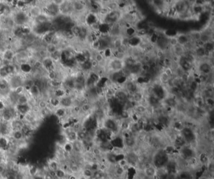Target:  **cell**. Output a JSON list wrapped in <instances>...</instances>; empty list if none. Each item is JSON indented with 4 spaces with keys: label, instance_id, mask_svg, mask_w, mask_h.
<instances>
[{
    "label": "cell",
    "instance_id": "obj_45",
    "mask_svg": "<svg viewBox=\"0 0 214 179\" xmlns=\"http://www.w3.org/2000/svg\"><path fill=\"white\" fill-rule=\"evenodd\" d=\"M146 174L148 177H153L155 174V171L154 170L153 166H151L149 168H145Z\"/></svg>",
    "mask_w": 214,
    "mask_h": 179
},
{
    "label": "cell",
    "instance_id": "obj_42",
    "mask_svg": "<svg viewBox=\"0 0 214 179\" xmlns=\"http://www.w3.org/2000/svg\"><path fill=\"white\" fill-rule=\"evenodd\" d=\"M170 77L168 75H167L164 71L162 73L161 75V77H160V80L163 83H168L170 80Z\"/></svg>",
    "mask_w": 214,
    "mask_h": 179
},
{
    "label": "cell",
    "instance_id": "obj_33",
    "mask_svg": "<svg viewBox=\"0 0 214 179\" xmlns=\"http://www.w3.org/2000/svg\"><path fill=\"white\" fill-rule=\"evenodd\" d=\"M140 42H141L140 38L137 37H133L132 38H128V43L133 47H136L138 45V44L140 43Z\"/></svg>",
    "mask_w": 214,
    "mask_h": 179
},
{
    "label": "cell",
    "instance_id": "obj_7",
    "mask_svg": "<svg viewBox=\"0 0 214 179\" xmlns=\"http://www.w3.org/2000/svg\"><path fill=\"white\" fill-rule=\"evenodd\" d=\"M14 108L16 111H17L20 115V116L23 117L25 115L30 112L32 106L28 103V104H16L14 106Z\"/></svg>",
    "mask_w": 214,
    "mask_h": 179
},
{
    "label": "cell",
    "instance_id": "obj_19",
    "mask_svg": "<svg viewBox=\"0 0 214 179\" xmlns=\"http://www.w3.org/2000/svg\"><path fill=\"white\" fill-rule=\"evenodd\" d=\"M53 97H55L57 98H59V99H60V98H63L64 97L67 95L65 90L60 87L55 88L54 90H53Z\"/></svg>",
    "mask_w": 214,
    "mask_h": 179
},
{
    "label": "cell",
    "instance_id": "obj_39",
    "mask_svg": "<svg viewBox=\"0 0 214 179\" xmlns=\"http://www.w3.org/2000/svg\"><path fill=\"white\" fill-rule=\"evenodd\" d=\"M31 64H32V65L33 66V68L36 70H39L43 68L42 61H40V60H35L33 63H31Z\"/></svg>",
    "mask_w": 214,
    "mask_h": 179
},
{
    "label": "cell",
    "instance_id": "obj_31",
    "mask_svg": "<svg viewBox=\"0 0 214 179\" xmlns=\"http://www.w3.org/2000/svg\"><path fill=\"white\" fill-rule=\"evenodd\" d=\"M55 172L57 179H62L67 177V174L65 170L61 167L58 169Z\"/></svg>",
    "mask_w": 214,
    "mask_h": 179
},
{
    "label": "cell",
    "instance_id": "obj_47",
    "mask_svg": "<svg viewBox=\"0 0 214 179\" xmlns=\"http://www.w3.org/2000/svg\"><path fill=\"white\" fill-rule=\"evenodd\" d=\"M26 6L25 1H18L16 8L20 10H23V8Z\"/></svg>",
    "mask_w": 214,
    "mask_h": 179
},
{
    "label": "cell",
    "instance_id": "obj_1",
    "mask_svg": "<svg viewBox=\"0 0 214 179\" xmlns=\"http://www.w3.org/2000/svg\"><path fill=\"white\" fill-rule=\"evenodd\" d=\"M15 110L14 106L8 105L6 108L0 112V118L1 122L9 123L15 118Z\"/></svg>",
    "mask_w": 214,
    "mask_h": 179
},
{
    "label": "cell",
    "instance_id": "obj_20",
    "mask_svg": "<svg viewBox=\"0 0 214 179\" xmlns=\"http://www.w3.org/2000/svg\"><path fill=\"white\" fill-rule=\"evenodd\" d=\"M55 35L54 32H53L52 31H49V32L43 35V42L46 44V45L47 44L52 43Z\"/></svg>",
    "mask_w": 214,
    "mask_h": 179
},
{
    "label": "cell",
    "instance_id": "obj_48",
    "mask_svg": "<svg viewBox=\"0 0 214 179\" xmlns=\"http://www.w3.org/2000/svg\"><path fill=\"white\" fill-rule=\"evenodd\" d=\"M136 110L137 112H139L140 113H143L146 112L147 109H146V107H145L144 105H139L136 107Z\"/></svg>",
    "mask_w": 214,
    "mask_h": 179
},
{
    "label": "cell",
    "instance_id": "obj_35",
    "mask_svg": "<svg viewBox=\"0 0 214 179\" xmlns=\"http://www.w3.org/2000/svg\"><path fill=\"white\" fill-rule=\"evenodd\" d=\"M195 53L197 56L199 58H203L207 55V52L206 50H205L203 47H198L195 50Z\"/></svg>",
    "mask_w": 214,
    "mask_h": 179
},
{
    "label": "cell",
    "instance_id": "obj_23",
    "mask_svg": "<svg viewBox=\"0 0 214 179\" xmlns=\"http://www.w3.org/2000/svg\"><path fill=\"white\" fill-rule=\"evenodd\" d=\"M97 22L96 15L94 13H90L86 17V23L87 25L90 26L92 24Z\"/></svg>",
    "mask_w": 214,
    "mask_h": 179
},
{
    "label": "cell",
    "instance_id": "obj_8",
    "mask_svg": "<svg viewBox=\"0 0 214 179\" xmlns=\"http://www.w3.org/2000/svg\"><path fill=\"white\" fill-rule=\"evenodd\" d=\"M9 125L11 129V130H21V129L25 126V122L23 120L20 118H16L12 120L10 122H9Z\"/></svg>",
    "mask_w": 214,
    "mask_h": 179
},
{
    "label": "cell",
    "instance_id": "obj_17",
    "mask_svg": "<svg viewBox=\"0 0 214 179\" xmlns=\"http://www.w3.org/2000/svg\"><path fill=\"white\" fill-rule=\"evenodd\" d=\"M9 144H10L9 137L0 135V151L5 152Z\"/></svg>",
    "mask_w": 214,
    "mask_h": 179
},
{
    "label": "cell",
    "instance_id": "obj_52",
    "mask_svg": "<svg viewBox=\"0 0 214 179\" xmlns=\"http://www.w3.org/2000/svg\"><path fill=\"white\" fill-rule=\"evenodd\" d=\"M167 104L168 105H170V106L175 105V104H176L175 100H174L173 98H168L167 99Z\"/></svg>",
    "mask_w": 214,
    "mask_h": 179
},
{
    "label": "cell",
    "instance_id": "obj_9",
    "mask_svg": "<svg viewBox=\"0 0 214 179\" xmlns=\"http://www.w3.org/2000/svg\"><path fill=\"white\" fill-rule=\"evenodd\" d=\"M42 63L43 68L45 69L48 72L50 71L55 70V62L53 61V60L49 56L43 58L42 60Z\"/></svg>",
    "mask_w": 214,
    "mask_h": 179
},
{
    "label": "cell",
    "instance_id": "obj_46",
    "mask_svg": "<svg viewBox=\"0 0 214 179\" xmlns=\"http://www.w3.org/2000/svg\"><path fill=\"white\" fill-rule=\"evenodd\" d=\"M168 39V44H170L172 47H175L177 45V44H178L177 38L175 37L169 38Z\"/></svg>",
    "mask_w": 214,
    "mask_h": 179
},
{
    "label": "cell",
    "instance_id": "obj_51",
    "mask_svg": "<svg viewBox=\"0 0 214 179\" xmlns=\"http://www.w3.org/2000/svg\"><path fill=\"white\" fill-rule=\"evenodd\" d=\"M8 105L6 104V103L4 102L1 98H0V112H1V111H3L4 109L6 108V106H7Z\"/></svg>",
    "mask_w": 214,
    "mask_h": 179
},
{
    "label": "cell",
    "instance_id": "obj_6",
    "mask_svg": "<svg viewBox=\"0 0 214 179\" xmlns=\"http://www.w3.org/2000/svg\"><path fill=\"white\" fill-rule=\"evenodd\" d=\"M44 8L45 9V15L48 17L57 16L59 14V7L53 4L52 1L47 3Z\"/></svg>",
    "mask_w": 214,
    "mask_h": 179
},
{
    "label": "cell",
    "instance_id": "obj_34",
    "mask_svg": "<svg viewBox=\"0 0 214 179\" xmlns=\"http://www.w3.org/2000/svg\"><path fill=\"white\" fill-rule=\"evenodd\" d=\"M81 173L82 174V175L86 177L87 178H90L92 177H94V172L92 171L91 169L89 168H84L82 171H81Z\"/></svg>",
    "mask_w": 214,
    "mask_h": 179
},
{
    "label": "cell",
    "instance_id": "obj_18",
    "mask_svg": "<svg viewBox=\"0 0 214 179\" xmlns=\"http://www.w3.org/2000/svg\"><path fill=\"white\" fill-rule=\"evenodd\" d=\"M28 92L30 93V95L32 96V98H35V99L41 95L40 88H39L37 85L35 84H33V85L30 87V90Z\"/></svg>",
    "mask_w": 214,
    "mask_h": 179
},
{
    "label": "cell",
    "instance_id": "obj_22",
    "mask_svg": "<svg viewBox=\"0 0 214 179\" xmlns=\"http://www.w3.org/2000/svg\"><path fill=\"white\" fill-rule=\"evenodd\" d=\"M69 170L71 173L77 174L81 173V168L77 163H72L69 164Z\"/></svg>",
    "mask_w": 214,
    "mask_h": 179
},
{
    "label": "cell",
    "instance_id": "obj_14",
    "mask_svg": "<svg viewBox=\"0 0 214 179\" xmlns=\"http://www.w3.org/2000/svg\"><path fill=\"white\" fill-rule=\"evenodd\" d=\"M15 58V54L11 50H6L4 51L3 53V58L2 61H6L8 63H10V62H11Z\"/></svg>",
    "mask_w": 214,
    "mask_h": 179
},
{
    "label": "cell",
    "instance_id": "obj_25",
    "mask_svg": "<svg viewBox=\"0 0 214 179\" xmlns=\"http://www.w3.org/2000/svg\"><path fill=\"white\" fill-rule=\"evenodd\" d=\"M30 98L25 93L18 96L16 104H28Z\"/></svg>",
    "mask_w": 214,
    "mask_h": 179
},
{
    "label": "cell",
    "instance_id": "obj_50",
    "mask_svg": "<svg viewBox=\"0 0 214 179\" xmlns=\"http://www.w3.org/2000/svg\"><path fill=\"white\" fill-rule=\"evenodd\" d=\"M15 174L13 173V172H11V171H9L8 172L6 175L5 176V177H4L3 179H15Z\"/></svg>",
    "mask_w": 214,
    "mask_h": 179
},
{
    "label": "cell",
    "instance_id": "obj_38",
    "mask_svg": "<svg viewBox=\"0 0 214 179\" xmlns=\"http://www.w3.org/2000/svg\"><path fill=\"white\" fill-rule=\"evenodd\" d=\"M47 77L50 80V82L54 81V80H58V74L55 70L48 71Z\"/></svg>",
    "mask_w": 214,
    "mask_h": 179
},
{
    "label": "cell",
    "instance_id": "obj_54",
    "mask_svg": "<svg viewBox=\"0 0 214 179\" xmlns=\"http://www.w3.org/2000/svg\"><path fill=\"white\" fill-rule=\"evenodd\" d=\"M116 173L118 175H122L124 173V168L123 167H119L116 169Z\"/></svg>",
    "mask_w": 214,
    "mask_h": 179
},
{
    "label": "cell",
    "instance_id": "obj_21",
    "mask_svg": "<svg viewBox=\"0 0 214 179\" xmlns=\"http://www.w3.org/2000/svg\"><path fill=\"white\" fill-rule=\"evenodd\" d=\"M29 13H30L31 16H33L34 18H36L38 16L42 14V9H41L40 7L38 6L33 5L30 8Z\"/></svg>",
    "mask_w": 214,
    "mask_h": 179
},
{
    "label": "cell",
    "instance_id": "obj_58",
    "mask_svg": "<svg viewBox=\"0 0 214 179\" xmlns=\"http://www.w3.org/2000/svg\"><path fill=\"white\" fill-rule=\"evenodd\" d=\"M25 179H33L32 178H30V177H26Z\"/></svg>",
    "mask_w": 214,
    "mask_h": 179
},
{
    "label": "cell",
    "instance_id": "obj_55",
    "mask_svg": "<svg viewBox=\"0 0 214 179\" xmlns=\"http://www.w3.org/2000/svg\"><path fill=\"white\" fill-rule=\"evenodd\" d=\"M43 177V179H55L51 175V174L49 172L45 173Z\"/></svg>",
    "mask_w": 214,
    "mask_h": 179
},
{
    "label": "cell",
    "instance_id": "obj_49",
    "mask_svg": "<svg viewBox=\"0 0 214 179\" xmlns=\"http://www.w3.org/2000/svg\"><path fill=\"white\" fill-rule=\"evenodd\" d=\"M202 33L199 32V31H197V32H195L193 34V38L195 41H197V42L200 41V39H201V38H202Z\"/></svg>",
    "mask_w": 214,
    "mask_h": 179
},
{
    "label": "cell",
    "instance_id": "obj_30",
    "mask_svg": "<svg viewBox=\"0 0 214 179\" xmlns=\"http://www.w3.org/2000/svg\"><path fill=\"white\" fill-rule=\"evenodd\" d=\"M88 35L89 34L87 28L84 26H81V29H80V31L77 38L81 39H85L87 38Z\"/></svg>",
    "mask_w": 214,
    "mask_h": 179
},
{
    "label": "cell",
    "instance_id": "obj_3",
    "mask_svg": "<svg viewBox=\"0 0 214 179\" xmlns=\"http://www.w3.org/2000/svg\"><path fill=\"white\" fill-rule=\"evenodd\" d=\"M16 73V66L13 64L11 63L0 66V78H7Z\"/></svg>",
    "mask_w": 214,
    "mask_h": 179
},
{
    "label": "cell",
    "instance_id": "obj_16",
    "mask_svg": "<svg viewBox=\"0 0 214 179\" xmlns=\"http://www.w3.org/2000/svg\"><path fill=\"white\" fill-rule=\"evenodd\" d=\"M68 110L69 109H66L62 106H59L55 109L53 112L59 119H64L65 118L68 114Z\"/></svg>",
    "mask_w": 214,
    "mask_h": 179
},
{
    "label": "cell",
    "instance_id": "obj_28",
    "mask_svg": "<svg viewBox=\"0 0 214 179\" xmlns=\"http://www.w3.org/2000/svg\"><path fill=\"white\" fill-rule=\"evenodd\" d=\"M173 48L174 53H175L177 56L181 57L182 56H184L185 52V48L182 45H180V44H178L176 46L173 47Z\"/></svg>",
    "mask_w": 214,
    "mask_h": 179
},
{
    "label": "cell",
    "instance_id": "obj_4",
    "mask_svg": "<svg viewBox=\"0 0 214 179\" xmlns=\"http://www.w3.org/2000/svg\"><path fill=\"white\" fill-rule=\"evenodd\" d=\"M10 77V78L8 80V82L10 86L11 91L14 90L19 87L24 86L25 82L21 75L16 73Z\"/></svg>",
    "mask_w": 214,
    "mask_h": 179
},
{
    "label": "cell",
    "instance_id": "obj_13",
    "mask_svg": "<svg viewBox=\"0 0 214 179\" xmlns=\"http://www.w3.org/2000/svg\"><path fill=\"white\" fill-rule=\"evenodd\" d=\"M60 106L63 107L66 109H69L72 107V98L66 95L60 99Z\"/></svg>",
    "mask_w": 214,
    "mask_h": 179
},
{
    "label": "cell",
    "instance_id": "obj_32",
    "mask_svg": "<svg viewBox=\"0 0 214 179\" xmlns=\"http://www.w3.org/2000/svg\"><path fill=\"white\" fill-rule=\"evenodd\" d=\"M176 38L178 39V44L182 46H184V44H186L189 42L188 38L185 35H180Z\"/></svg>",
    "mask_w": 214,
    "mask_h": 179
},
{
    "label": "cell",
    "instance_id": "obj_37",
    "mask_svg": "<svg viewBox=\"0 0 214 179\" xmlns=\"http://www.w3.org/2000/svg\"><path fill=\"white\" fill-rule=\"evenodd\" d=\"M57 49L58 48L56 45H55V44H53L52 43H50V44H47L45 50H46L47 53H48V55H50V54H52V53H54L57 50Z\"/></svg>",
    "mask_w": 214,
    "mask_h": 179
},
{
    "label": "cell",
    "instance_id": "obj_27",
    "mask_svg": "<svg viewBox=\"0 0 214 179\" xmlns=\"http://www.w3.org/2000/svg\"><path fill=\"white\" fill-rule=\"evenodd\" d=\"M199 69L201 72H202L203 74H208L210 73L211 71V67L210 64H208V63H202L200 64L199 66Z\"/></svg>",
    "mask_w": 214,
    "mask_h": 179
},
{
    "label": "cell",
    "instance_id": "obj_43",
    "mask_svg": "<svg viewBox=\"0 0 214 179\" xmlns=\"http://www.w3.org/2000/svg\"><path fill=\"white\" fill-rule=\"evenodd\" d=\"M106 125L107 128L109 130H114L115 128L116 127V125L115 122L111 120H108V122L106 123Z\"/></svg>",
    "mask_w": 214,
    "mask_h": 179
},
{
    "label": "cell",
    "instance_id": "obj_2",
    "mask_svg": "<svg viewBox=\"0 0 214 179\" xmlns=\"http://www.w3.org/2000/svg\"><path fill=\"white\" fill-rule=\"evenodd\" d=\"M30 17L24 10H19L17 11L13 17V21L18 26L27 25Z\"/></svg>",
    "mask_w": 214,
    "mask_h": 179
},
{
    "label": "cell",
    "instance_id": "obj_29",
    "mask_svg": "<svg viewBox=\"0 0 214 179\" xmlns=\"http://www.w3.org/2000/svg\"><path fill=\"white\" fill-rule=\"evenodd\" d=\"M65 86L67 90H74L75 87V78H67L65 80Z\"/></svg>",
    "mask_w": 214,
    "mask_h": 179
},
{
    "label": "cell",
    "instance_id": "obj_15",
    "mask_svg": "<svg viewBox=\"0 0 214 179\" xmlns=\"http://www.w3.org/2000/svg\"><path fill=\"white\" fill-rule=\"evenodd\" d=\"M9 137H11L16 142H18L25 139V136L21 130H13L11 132V135Z\"/></svg>",
    "mask_w": 214,
    "mask_h": 179
},
{
    "label": "cell",
    "instance_id": "obj_53",
    "mask_svg": "<svg viewBox=\"0 0 214 179\" xmlns=\"http://www.w3.org/2000/svg\"><path fill=\"white\" fill-rule=\"evenodd\" d=\"M65 1H63V0H56V1H52V3L55 4V5L60 7L62 4H63L65 3Z\"/></svg>",
    "mask_w": 214,
    "mask_h": 179
},
{
    "label": "cell",
    "instance_id": "obj_12",
    "mask_svg": "<svg viewBox=\"0 0 214 179\" xmlns=\"http://www.w3.org/2000/svg\"><path fill=\"white\" fill-rule=\"evenodd\" d=\"M49 170L50 171L55 172L58 169L60 168V163L58 160H57L55 157L53 159H50L46 162Z\"/></svg>",
    "mask_w": 214,
    "mask_h": 179
},
{
    "label": "cell",
    "instance_id": "obj_24",
    "mask_svg": "<svg viewBox=\"0 0 214 179\" xmlns=\"http://www.w3.org/2000/svg\"><path fill=\"white\" fill-rule=\"evenodd\" d=\"M72 10L76 11H82L86 8V3H82V1H75L72 3Z\"/></svg>",
    "mask_w": 214,
    "mask_h": 179
},
{
    "label": "cell",
    "instance_id": "obj_5",
    "mask_svg": "<svg viewBox=\"0 0 214 179\" xmlns=\"http://www.w3.org/2000/svg\"><path fill=\"white\" fill-rule=\"evenodd\" d=\"M10 92L11 89L8 80L0 78V98L8 97Z\"/></svg>",
    "mask_w": 214,
    "mask_h": 179
},
{
    "label": "cell",
    "instance_id": "obj_40",
    "mask_svg": "<svg viewBox=\"0 0 214 179\" xmlns=\"http://www.w3.org/2000/svg\"><path fill=\"white\" fill-rule=\"evenodd\" d=\"M81 66L82 68V70H85V71H88L89 70H91L92 68V64H91V61L88 60V61H85L84 63L81 65Z\"/></svg>",
    "mask_w": 214,
    "mask_h": 179
},
{
    "label": "cell",
    "instance_id": "obj_57",
    "mask_svg": "<svg viewBox=\"0 0 214 179\" xmlns=\"http://www.w3.org/2000/svg\"><path fill=\"white\" fill-rule=\"evenodd\" d=\"M1 63H2V58H1V56H0V65H1Z\"/></svg>",
    "mask_w": 214,
    "mask_h": 179
},
{
    "label": "cell",
    "instance_id": "obj_11",
    "mask_svg": "<svg viewBox=\"0 0 214 179\" xmlns=\"http://www.w3.org/2000/svg\"><path fill=\"white\" fill-rule=\"evenodd\" d=\"M18 70L22 74L30 75L32 73L33 68L30 63L25 62L22 63L18 65Z\"/></svg>",
    "mask_w": 214,
    "mask_h": 179
},
{
    "label": "cell",
    "instance_id": "obj_41",
    "mask_svg": "<svg viewBox=\"0 0 214 179\" xmlns=\"http://www.w3.org/2000/svg\"><path fill=\"white\" fill-rule=\"evenodd\" d=\"M91 105L89 103H88V104H82L81 106H80V110L84 113L88 112L89 111L91 110Z\"/></svg>",
    "mask_w": 214,
    "mask_h": 179
},
{
    "label": "cell",
    "instance_id": "obj_56",
    "mask_svg": "<svg viewBox=\"0 0 214 179\" xmlns=\"http://www.w3.org/2000/svg\"><path fill=\"white\" fill-rule=\"evenodd\" d=\"M67 179H78L77 175H75V174H73V173L69 174V175H68L67 177Z\"/></svg>",
    "mask_w": 214,
    "mask_h": 179
},
{
    "label": "cell",
    "instance_id": "obj_26",
    "mask_svg": "<svg viewBox=\"0 0 214 179\" xmlns=\"http://www.w3.org/2000/svg\"><path fill=\"white\" fill-rule=\"evenodd\" d=\"M62 149H63V151L65 152V153L67 154H71L72 152V151L74 150L73 149V143H71L69 142H65L64 144H63V145H62Z\"/></svg>",
    "mask_w": 214,
    "mask_h": 179
},
{
    "label": "cell",
    "instance_id": "obj_36",
    "mask_svg": "<svg viewBox=\"0 0 214 179\" xmlns=\"http://www.w3.org/2000/svg\"><path fill=\"white\" fill-rule=\"evenodd\" d=\"M37 106L38 108L40 109V110H43L48 108V104L47 100L45 99H40L37 102Z\"/></svg>",
    "mask_w": 214,
    "mask_h": 179
},
{
    "label": "cell",
    "instance_id": "obj_44",
    "mask_svg": "<svg viewBox=\"0 0 214 179\" xmlns=\"http://www.w3.org/2000/svg\"><path fill=\"white\" fill-rule=\"evenodd\" d=\"M94 60L98 63V64H99L104 61V56H103V55L101 54V53H96L94 56Z\"/></svg>",
    "mask_w": 214,
    "mask_h": 179
},
{
    "label": "cell",
    "instance_id": "obj_10",
    "mask_svg": "<svg viewBox=\"0 0 214 179\" xmlns=\"http://www.w3.org/2000/svg\"><path fill=\"white\" fill-rule=\"evenodd\" d=\"M109 66L114 72L119 71L124 68V61L121 60L114 58L109 62Z\"/></svg>",
    "mask_w": 214,
    "mask_h": 179
}]
</instances>
